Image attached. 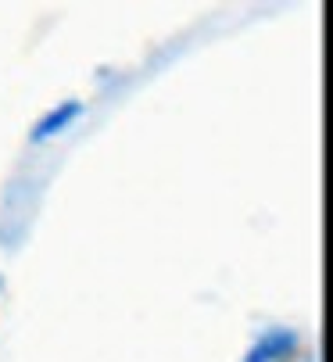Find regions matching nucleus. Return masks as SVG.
Returning a JSON list of instances; mask_svg holds the SVG:
<instances>
[{"label":"nucleus","mask_w":333,"mask_h":362,"mask_svg":"<svg viewBox=\"0 0 333 362\" xmlns=\"http://www.w3.org/2000/svg\"><path fill=\"white\" fill-rule=\"evenodd\" d=\"M83 112H86V105H83L79 97H69V100H62V105H50V108L33 122L29 140H33V144H47V140H54V136L69 133V129L83 119Z\"/></svg>","instance_id":"obj_1"},{"label":"nucleus","mask_w":333,"mask_h":362,"mask_svg":"<svg viewBox=\"0 0 333 362\" xmlns=\"http://www.w3.org/2000/svg\"><path fill=\"white\" fill-rule=\"evenodd\" d=\"M294 348H298V334L291 327H276V330L258 334V341L251 344L244 362H284Z\"/></svg>","instance_id":"obj_2"},{"label":"nucleus","mask_w":333,"mask_h":362,"mask_svg":"<svg viewBox=\"0 0 333 362\" xmlns=\"http://www.w3.org/2000/svg\"><path fill=\"white\" fill-rule=\"evenodd\" d=\"M0 294H4V276H0Z\"/></svg>","instance_id":"obj_3"}]
</instances>
